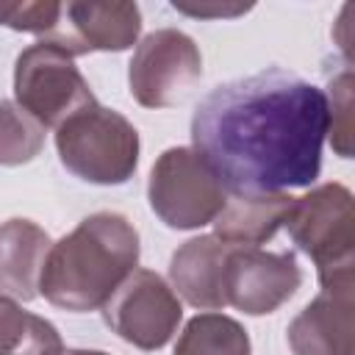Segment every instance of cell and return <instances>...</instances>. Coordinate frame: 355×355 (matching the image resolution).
<instances>
[{"label": "cell", "instance_id": "1", "mask_svg": "<svg viewBox=\"0 0 355 355\" xmlns=\"http://www.w3.org/2000/svg\"><path fill=\"white\" fill-rule=\"evenodd\" d=\"M327 94L288 69L211 89L191 116V144L230 194H283L319 178Z\"/></svg>", "mask_w": 355, "mask_h": 355}, {"label": "cell", "instance_id": "2", "mask_svg": "<svg viewBox=\"0 0 355 355\" xmlns=\"http://www.w3.org/2000/svg\"><path fill=\"white\" fill-rule=\"evenodd\" d=\"M139 261L136 227L111 211L86 216L72 233L50 247L39 291L64 311L103 308Z\"/></svg>", "mask_w": 355, "mask_h": 355}, {"label": "cell", "instance_id": "3", "mask_svg": "<svg viewBox=\"0 0 355 355\" xmlns=\"http://www.w3.org/2000/svg\"><path fill=\"white\" fill-rule=\"evenodd\" d=\"M61 164L89 183H125L139 161V133L116 111L97 100L78 108L55 128Z\"/></svg>", "mask_w": 355, "mask_h": 355}, {"label": "cell", "instance_id": "4", "mask_svg": "<svg viewBox=\"0 0 355 355\" xmlns=\"http://www.w3.org/2000/svg\"><path fill=\"white\" fill-rule=\"evenodd\" d=\"M283 225L294 244L319 266L322 288L352 283L355 211L352 194L341 183H327L297 197Z\"/></svg>", "mask_w": 355, "mask_h": 355}, {"label": "cell", "instance_id": "5", "mask_svg": "<svg viewBox=\"0 0 355 355\" xmlns=\"http://www.w3.org/2000/svg\"><path fill=\"white\" fill-rule=\"evenodd\" d=\"M14 92L17 105L44 128H58L78 108L94 103L72 55L53 42H36L19 53Z\"/></svg>", "mask_w": 355, "mask_h": 355}, {"label": "cell", "instance_id": "6", "mask_svg": "<svg viewBox=\"0 0 355 355\" xmlns=\"http://www.w3.org/2000/svg\"><path fill=\"white\" fill-rule=\"evenodd\" d=\"M227 191L189 147L166 150L150 175V205L169 225L191 230L208 225L225 208Z\"/></svg>", "mask_w": 355, "mask_h": 355}, {"label": "cell", "instance_id": "7", "mask_svg": "<svg viewBox=\"0 0 355 355\" xmlns=\"http://www.w3.org/2000/svg\"><path fill=\"white\" fill-rule=\"evenodd\" d=\"M175 291L150 269H133L103 305L108 327L139 349L164 347L180 322Z\"/></svg>", "mask_w": 355, "mask_h": 355}, {"label": "cell", "instance_id": "8", "mask_svg": "<svg viewBox=\"0 0 355 355\" xmlns=\"http://www.w3.org/2000/svg\"><path fill=\"white\" fill-rule=\"evenodd\" d=\"M202 72L197 44L172 28L141 39L130 61V94L144 108H166L189 94Z\"/></svg>", "mask_w": 355, "mask_h": 355}, {"label": "cell", "instance_id": "9", "mask_svg": "<svg viewBox=\"0 0 355 355\" xmlns=\"http://www.w3.org/2000/svg\"><path fill=\"white\" fill-rule=\"evenodd\" d=\"M300 286V269L288 252H266L261 247H233L225 258L222 291L225 305L244 313H272Z\"/></svg>", "mask_w": 355, "mask_h": 355}, {"label": "cell", "instance_id": "10", "mask_svg": "<svg viewBox=\"0 0 355 355\" xmlns=\"http://www.w3.org/2000/svg\"><path fill=\"white\" fill-rule=\"evenodd\" d=\"M141 14L136 3H67L44 42L72 58L92 50H125L136 42Z\"/></svg>", "mask_w": 355, "mask_h": 355}, {"label": "cell", "instance_id": "11", "mask_svg": "<svg viewBox=\"0 0 355 355\" xmlns=\"http://www.w3.org/2000/svg\"><path fill=\"white\" fill-rule=\"evenodd\" d=\"M294 355H352V283L327 286L291 322Z\"/></svg>", "mask_w": 355, "mask_h": 355}, {"label": "cell", "instance_id": "12", "mask_svg": "<svg viewBox=\"0 0 355 355\" xmlns=\"http://www.w3.org/2000/svg\"><path fill=\"white\" fill-rule=\"evenodd\" d=\"M236 244H227L216 236H200L186 241L175 255H172V283L178 294L202 311H214L225 305V291H222V272H225V258Z\"/></svg>", "mask_w": 355, "mask_h": 355}, {"label": "cell", "instance_id": "13", "mask_svg": "<svg viewBox=\"0 0 355 355\" xmlns=\"http://www.w3.org/2000/svg\"><path fill=\"white\" fill-rule=\"evenodd\" d=\"M50 252L47 233L28 219H8L0 225V294L33 300Z\"/></svg>", "mask_w": 355, "mask_h": 355}, {"label": "cell", "instance_id": "14", "mask_svg": "<svg viewBox=\"0 0 355 355\" xmlns=\"http://www.w3.org/2000/svg\"><path fill=\"white\" fill-rule=\"evenodd\" d=\"M294 200L288 194H230L214 219L216 239L236 247H258L286 222Z\"/></svg>", "mask_w": 355, "mask_h": 355}, {"label": "cell", "instance_id": "15", "mask_svg": "<svg viewBox=\"0 0 355 355\" xmlns=\"http://www.w3.org/2000/svg\"><path fill=\"white\" fill-rule=\"evenodd\" d=\"M61 352H64L61 336L47 319L22 311V305L0 294V355H61Z\"/></svg>", "mask_w": 355, "mask_h": 355}, {"label": "cell", "instance_id": "16", "mask_svg": "<svg viewBox=\"0 0 355 355\" xmlns=\"http://www.w3.org/2000/svg\"><path fill=\"white\" fill-rule=\"evenodd\" d=\"M175 355H250V338L236 319L200 313L178 338Z\"/></svg>", "mask_w": 355, "mask_h": 355}, {"label": "cell", "instance_id": "17", "mask_svg": "<svg viewBox=\"0 0 355 355\" xmlns=\"http://www.w3.org/2000/svg\"><path fill=\"white\" fill-rule=\"evenodd\" d=\"M44 144V125L11 100H0V164L17 166L31 161Z\"/></svg>", "mask_w": 355, "mask_h": 355}, {"label": "cell", "instance_id": "18", "mask_svg": "<svg viewBox=\"0 0 355 355\" xmlns=\"http://www.w3.org/2000/svg\"><path fill=\"white\" fill-rule=\"evenodd\" d=\"M352 72L344 69L338 78L330 80V97H327V119H330V141L341 158H349L352 153Z\"/></svg>", "mask_w": 355, "mask_h": 355}, {"label": "cell", "instance_id": "19", "mask_svg": "<svg viewBox=\"0 0 355 355\" xmlns=\"http://www.w3.org/2000/svg\"><path fill=\"white\" fill-rule=\"evenodd\" d=\"M61 3H0V25L28 33H50L58 22Z\"/></svg>", "mask_w": 355, "mask_h": 355}, {"label": "cell", "instance_id": "20", "mask_svg": "<svg viewBox=\"0 0 355 355\" xmlns=\"http://www.w3.org/2000/svg\"><path fill=\"white\" fill-rule=\"evenodd\" d=\"M178 11H183V14H191V17H233V14H241V11H247L250 6H236V8H200V6H175Z\"/></svg>", "mask_w": 355, "mask_h": 355}, {"label": "cell", "instance_id": "21", "mask_svg": "<svg viewBox=\"0 0 355 355\" xmlns=\"http://www.w3.org/2000/svg\"><path fill=\"white\" fill-rule=\"evenodd\" d=\"M61 355H105V352H97V349H64Z\"/></svg>", "mask_w": 355, "mask_h": 355}]
</instances>
